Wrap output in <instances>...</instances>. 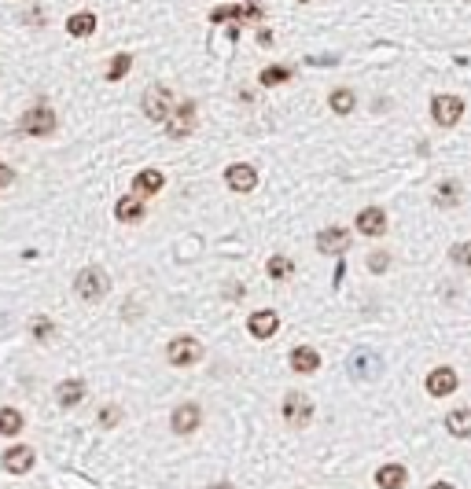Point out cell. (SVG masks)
<instances>
[{"instance_id":"cell-31","label":"cell","mask_w":471,"mask_h":489,"mask_svg":"<svg viewBox=\"0 0 471 489\" xmlns=\"http://www.w3.org/2000/svg\"><path fill=\"white\" fill-rule=\"evenodd\" d=\"M118 419H122V408H118V405H107V408H100V427H114Z\"/></svg>"},{"instance_id":"cell-22","label":"cell","mask_w":471,"mask_h":489,"mask_svg":"<svg viewBox=\"0 0 471 489\" xmlns=\"http://www.w3.org/2000/svg\"><path fill=\"white\" fill-rule=\"evenodd\" d=\"M328 107L339 114V118L353 114V107H357V96H353V88H335V93L328 96Z\"/></svg>"},{"instance_id":"cell-28","label":"cell","mask_w":471,"mask_h":489,"mask_svg":"<svg viewBox=\"0 0 471 489\" xmlns=\"http://www.w3.org/2000/svg\"><path fill=\"white\" fill-rule=\"evenodd\" d=\"M287 77H291V70H287V67H265V70H261V85H284L287 81Z\"/></svg>"},{"instance_id":"cell-18","label":"cell","mask_w":471,"mask_h":489,"mask_svg":"<svg viewBox=\"0 0 471 489\" xmlns=\"http://www.w3.org/2000/svg\"><path fill=\"white\" fill-rule=\"evenodd\" d=\"M409 482V471L401 467V463H383V467L376 471V486L379 489H401Z\"/></svg>"},{"instance_id":"cell-33","label":"cell","mask_w":471,"mask_h":489,"mask_svg":"<svg viewBox=\"0 0 471 489\" xmlns=\"http://www.w3.org/2000/svg\"><path fill=\"white\" fill-rule=\"evenodd\" d=\"M387 265H390V254H383V250H379V254H372V262H369V268H372V273H387Z\"/></svg>"},{"instance_id":"cell-25","label":"cell","mask_w":471,"mask_h":489,"mask_svg":"<svg viewBox=\"0 0 471 489\" xmlns=\"http://www.w3.org/2000/svg\"><path fill=\"white\" fill-rule=\"evenodd\" d=\"M22 427H26L22 412H15V408H0V434H4V438H15Z\"/></svg>"},{"instance_id":"cell-11","label":"cell","mask_w":471,"mask_h":489,"mask_svg":"<svg viewBox=\"0 0 471 489\" xmlns=\"http://www.w3.org/2000/svg\"><path fill=\"white\" fill-rule=\"evenodd\" d=\"M456 386H461V379H456L453 368H435V371H427V394H431V397H449Z\"/></svg>"},{"instance_id":"cell-21","label":"cell","mask_w":471,"mask_h":489,"mask_svg":"<svg viewBox=\"0 0 471 489\" xmlns=\"http://www.w3.org/2000/svg\"><path fill=\"white\" fill-rule=\"evenodd\" d=\"M114 217H118V221H140V217H144V202L137 195H122L114 202Z\"/></svg>"},{"instance_id":"cell-27","label":"cell","mask_w":471,"mask_h":489,"mask_svg":"<svg viewBox=\"0 0 471 489\" xmlns=\"http://www.w3.org/2000/svg\"><path fill=\"white\" fill-rule=\"evenodd\" d=\"M265 273L272 276V280H287V276H291L295 273V265H291V257H269V265H265Z\"/></svg>"},{"instance_id":"cell-12","label":"cell","mask_w":471,"mask_h":489,"mask_svg":"<svg viewBox=\"0 0 471 489\" xmlns=\"http://www.w3.org/2000/svg\"><path fill=\"white\" fill-rule=\"evenodd\" d=\"M350 376L357 379V383H372L376 376H379V360H376V353H369V350H357L350 357Z\"/></svg>"},{"instance_id":"cell-19","label":"cell","mask_w":471,"mask_h":489,"mask_svg":"<svg viewBox=\"0 0 471 489\" xmlns=\"http://www.w3.org/2000/svg\"><path fill=\"white\" fill-rule=\"evenodd\" d=\"M446 431L453 438H471V408H453L446 412Z\"/></svg>"},{"instance_id":"cell-23","label":"cell","mask_w":471,"mask_h":489,"mask_svg":"<svg viewBox=\"0 0 471 489\" xmlns=\"http://www.w3.org/2000/svg\"><path fill=\"white\" fill-rule=\"evenodd\" d=\"M461 202V184L449 177V180H442V184L435 188V206H442V210H449V206Z\"/></svg>"},{"instance_id":"cell-34","label":"cell","mask_w":471,"mask_h":489,"mask_svg":"<svg viewBox=\"0 0 471 489\" xmlns=\"http://www.w3.org/2000/svg\"><path fill=\"white\" fill-rule=\"evenodd\" d=\"M11 180H15V170H11V166H0V188H8Z\"/></svg>"},{"instance_id":"cell-6","label":"cell","mask_w":471,"mask_h":489,"mask_svg":"<svg viewBox=\"0 0 471 489\" xmlns=\"http://www.w3.org/2000/svg\"><path fill=\"white\" fill-rule=\"evenodd\" d=\"M280 412H284V419L291 423V427H306V423L313 419V401H309L306 394L291 390V394L284 397V408Z\"/></svg>"},{"instance_id":"cell-36","label":"cell","mask_w":471,"mask_h":489,"mask_svg":"<svg viewBox=\"0 0 471 489\" xmlns=\"http://www.w3.org/2000/svg\"><path fill=\"white\" fill-rule=\"evenodd\" d=\"M206 489H235L232 482H214V486H206Z\"/></svg>"},{"instance_id":"cell-10","label":"cell","mask_w":471,"mask_h":489,"mask_svg":"<svg viewBox=\"0 0 471 489\" xmlns=\"http://www.w3.org/2000/svg\"><path fill=\"white\" fill-rule=\"evenodd\" d=\"M350 243H353V236H350L343 225H339V228L332 225V228H321V232H317V250H321V254H332V257H335V254H343Z\"/></svg>"},{"instance_id":"cell-3","label":"cell","mask_w":471,"mask_h":489,"mask_svg":"<svg viewBox=\"0 0 471 489\" xmlns=\"http://www.w3.org/2000/svg\"><path fill=\"white\" fill-rule=\"evenodd\" d=\"M144 114H148L151 122H162L166 125V118L173 114V93L162 88V85H151L148 93H144Z\"/></svg>"},{"instance_id":"cell-14","label":"cell","mask_w":471,"mask_h":489,"mask_svg":"<svg viewBox=\"0 0 471 489\" xmlns=\"http://www.w3.org/2000/svg\"><path fill=\"white\" fill-rule=\"evenodd\" d=\"M225 184L232 191H251L258 184V170H254V166H247V162H235V166L225 170Z\"/></svg>"},{"instance_id":"cell-5","label":"cell","mask_w":471,"mask_h":489,"mask_svg":"<svg viewBox=\"0 0 471 489\" xmlns=\"http://www.w3.org/2000/svg\"><path fill=\"white\" fill-rule=\"evenodd\" d=\"M431 114H435V122L442 129H449L461 122V114H464V99L461 96H449V93H438L435 99H431Z\"/></svg>"},{"instance_id":"cell-35","label":"cell","mask_w":471,"mask_h":489,"mask_svg":"<svg viewBox=\"0 0 471 489\" xmlns=\"http://www.w3.org/2000/svg\"><path fill=\"white\" fill-rule=\"evenodd\" d=\"M343 276H346V265L339 262V265H335V276H332V280H335V287H339V283H343Z\"/></svg>"},{"instance_id":"cell-17","label":"cell","mask_w":471,"mask_h":489,"mask_svg":"<svg viewBox=\"0 0 471 489\" xmlns=\"http://www.w3.org/2000/svg\"><path fill=\"white\" fill-rule=\"evenodd\" d=\"M291 368L298 376H313V371L321 368V353L313 350V346H298V350H291Z\"/></svg>"},{"instance_id":"cell-9","label":"cell","mask_w":471,"mask_h":489,"mask_svg":"<svg viewBox=\"0 0 471 489\" xmlns=\"http://www.w3.org/2000/svg\"><path fill=\"white\" fill-rule=\"evenodd\" d=\"M33 449L30 445H11L4 449V456H0V467H4L8 474H26V471H33Z\"/></svg>"},{"instance_id":"cell-24","label":"cell","mask_w":471,"mask_h":489,"mask_svg":"<svg viewBox=\"0 0 471 489\" xmlns=\"http://www.w3.org/2000/svg\"><path fill=\"white\" fill-rule=\"evenodd\" d=\"M67 30H70V37H88L96 30V15L93 11H77V15L67 19Z\"/></svg>"},{"instance_id":"cell-15","label":"cell","mask_w":471,"mask_h":489,"mask_svg":"<svg viewBox=\"0 0 471 489\" xmlns=\"http://www.w3.org/2000/svg\"><path fill=\"white\" fill-rule=\"evenodd\" d=\"M247 328H251L254 339H272L280 328V313H272V309H258V313H251V320H247Z\"/></svg>"},{"instance_id":"cell-37","label":"cell","mask_w":471,"mask_h":489,"mask_svg":"<svg viewBox=\"0 0 471 489\" xmlns=\"http://www.w3.org/2000/svg\"><path fill=\"white\" fill-rule=\"evenodd\" d=\"M427 489H456V486H449V482H435V486H427Z\"/></svg>"},{"instance_id":"cell-7","label":"cell","mask_w":471,"mask_h":489,"mask_svg":"<svg viewBox=\"0 0 471 489\" xmlns=\"http://www.w3.org/2000/svg\"><path fill=\"white\" fill-rule=\"evenodd\" d=\"M199 423H203V408L199 405H177L173 416H169V427H173V434H180V438L195 434Z\"/></svg>"},{"instance_id":"cell-32","label":"cell","mask_w":471,"mask_h":489,"mask_svg":"<svg viewBox=\"0 0 471 489\" xmlns=\"http://www.w3.org/2000/svg\"><path fill=\"white\" fill-rule=\"evenodd\" d=\"M52 331H56V328H52L48 316H37L33 320V339H52Z\"/></svg>"},{"instance_id":"cell-8","label":"cell","mask_w":471,"mask_h":489,"mask_svg":"<svg viewBox=\"0 0 471 489\" xmlns=\"http://www.w3.org/2000/svg\"><path fill=\"white\" fill-rule=\"evenodd\" d=\"M192 129H195V103L192 99H180L177 111L166 118V133L169 136H188Z\"/></svg>"},{"instance_id":"cell-29","label":"cell","mask_w":471,"mask_h":489,"mask_svg":"<svg viewBox=\"0 0 471 489\" xmlns=\"http://www.w3.org/2000/svg\"><path fill=\"white\" fill-rule=\"evenodd\" d=\"M449 257H453L461 268H471V243H453V247H449Z\"/></svg>"},{"instance_id":"cell-1","label":"cell","mask_w":471,"mask_h":489,"mask_svg":"<svg viewBox=\"0 0 471 489\" xmlns=\"http://www.w3.org/2000/svg\"><path fill=\"white\" fill-rule=\"evenodd\" d=\"M74 291H77V298H85V302H100L103 294L111 291V276L96 265H85L82 273L74 276Z\"/></svg>"},{"instance_id":"cell-20","label":"cell","mask_w":471,"mask_h":489,"mask_svg":"<svg viewBox=\"0 0 471 489\" xmlns=\"http://www.w3.org/2000/svg\"><path fill=\"white\" fill-rule=\"evenodd\" d=\"M162 173L159 170H140L137 177H133V191L137 195H155V191H162Z\"/></svg>"},{"instance_id":"cell-16","label":"cell","mask_w":471,"mask_h":489,"mask_svg":"<svg viewBox=\"0 0 471 489\" xmlns=\"http://www.w3.org/2000/svg\"><path fill=\"white\" fill-rule=\"evenodd\" d=\"M357 232L361 236H383L387 232V214L379 210V206H364L357 214Z\"/></svg>"},{"instance_id":"cell-4","label":"cell","mask_w":471,"mask_h":489,"mask_svg":"<svg viewBox=\"0 0 471 489\" xmlns=\"http://www.w3.org/2000/svg\"><path fill=\"white\" fill-rule=\"evenodd\" d=\"M19 133L22 136H48V133H56V114H52L48 107L26 111L19 118Z\"/></svg>"},{"instance_id":"cell-30","label":"cell","mask_w":471,"mask_h":489,"mask_svg":"<svg viewBox=\"0 0 471 489\" xmlns=\"http://www.w3.org/2000/svg\"><path fill=\"white\" fill-rule=\"evenodd\" d=\"M210 19H214V22H229V19H240V8H235V4H221V8H214V11H210Z\"/></svg>"},{"instance_id":"cell-2","label":"cell","mask_w":471,"mask_h":489,"mask_svg":"<svg viewBox=\"0 0 471 489\" xmlns=\"http://www.w3.org/2000/svg\"><path fill=\"white\" fill-rule=\"evenodd\" d=\"M166 360L173 368H188V364H199L203 360V346L192 339V335H177V339H169L166 346Z\"/></svg>"},{"instance_id":"cell-26","label":"cell","mask_w":471,"mask_h":489,"mask_svg":"<svg viewBox=\"0 0 471 489\" xmlns=\"http://www.w3.org/2000/svg\"><path fill=\"white\" fill-rule=\"evenodd\" d=\"M129 67H133V56L118 51V56L111 59V67H107V81H122V77L129 74Z\"/></svg>"},{"instance_id":"cell-13","label":"cell","mask_w":471,"mask_h":489,"mask_svg":"<svg viewBox=\"0 0 471 489\" xmlns=\"http://www.w3.org/2000/svg\"><path fill=\"white\" fill-rule=\"evenodd\" d=\"M56 401H59L63 412H74L77 405L85 401V383H82V379H63V383L56 386Z\"/></svg>"}]
</instances>
